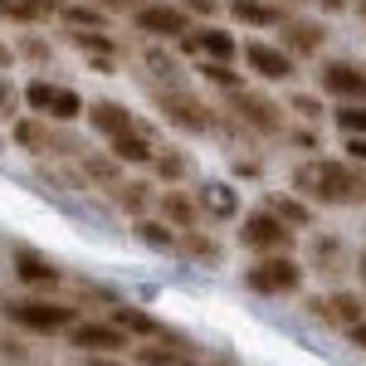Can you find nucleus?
Here are the masks:
<instances>
[{
	"label": "nucleus",
	"instance_id": "nucleus-1",
	"mask_svg": "<svg viewBox=\"0 0 366 366\" xmlns=\"http://www.w3.org/2000/svg\"><path fill=\"white\" fill-rule=\"evenodd\" d=\"M293 186H298L303 196L322 200V205H342V200L366 196L362 176H357V171H347L342 162H303V167L293 171Z\"/></svg>",
	"mask_w": 366,
	"mask_h": 366
},
{
	"label": "nucleus",
	"instance_id": "nucleus-2",
	"mask_svg": "<svg viewBox=\"0 0 366 366\" xmlns=\"http://www.w3.org/2000/svg\"><path fill=\"white\" fill-rule=\"evenodd\" d=\"M5 317L29 327V332H59V327L74 322V308L69 303H49V298H10L5 303Z\"/></svg>",
	"mask_w": 366,
	"mask_h": 366
},
{
	"label": "nucleus",
	"instance_id": "nucleus-3",
	"mask_svg": "<svg viewBox=\"0 0 366 366\" xmlns=\"http://www.w3.org/2000/svg\"><path fill=\"white\" fill-rule=\"evenodd\" d=\"M288 239H293V229H288V220H279L274 210L244 215V225H239V244H244V249H259V254L288 249Z\"/></svg>",
	"mask_w": 366,
	"mask_h": 366
},
{
	"label": "nucleus",
	"instance_id": "nucleus-4",
	"mask_svg": "<svg viewBox=\"0 0 366 366\" xmlns=\"http://www.w3.org/2000/svg\"><path fill=\"white\" fill-rule=\"evenodd\" d=\"M244 283H249L254 293H293V288L303 283V269H298L288 254H279V259H264V264H254L249 274H244Z\"/></svg>",
	"mask_w": 366,
	"mask_h": 366
},
{
	"label": "nucleus",
	"instance_id": "nucleus-5",
	"mask_svg": "<svg viewBox=\"0 0 366 366\" xmlns=\"http://www.w3.org/2000/svg\"><path fill=\"white\" fill-rule=\"evenodd\" d=\"M25 103L34 108V113H44V117H59V122H74V117L84 113L79 93H69V88H54V84H44V79H34V84L25 88Z\"/></svg>",
	"mask_w": 366,
	"mask_h": 366
},
{
	"label": "nucleus",
	"instance_id": "nucleus-6",
	"mask_svg": "<svg viewBox=\"0 0 366 366\" xmlns=\"http://www.w3.org/2000/svg\"><path fill=\"white\" fill-rule=\"evenodd\" d=\"M137 29L142 34H162V39H181L191 29V20H186L181 5H147V10H137Z\"/></svg>",
	"mask_w": 366,
	"mask_h": 366
},
{
	"label": "nucleus",
	"instance_id": "nucleus-7",
	"mask_svg": "<svg viewBox=\"0 0 366 366\" xmlns=\"http://www.w3.org/2000/svg\"><path fill=\"white\" fill-rule=\"evenodd\" d=\"M162 113H167L176 127H186V132H205V127H215L210 108L196 103L191 93H167V98H162Z\"/></svg>",
	"mask_w": 366,
	"mask_h": 366
},
{
	"label": "nucleus",
	"instance_id": "nucleus-8",
	"mask_svg": "<svg viewBox=\"0 0 366 366\" xmlns=\"http://www.w3.org/2000/svg\"><path fill=\"white\" fill-rule=\"evenodd\" d=\"M317 79H322L327 93H337V98H366V74L357 69V64H342V59L337 64H322Z\"/></svg>",
	"mask_w": 366,
	"mask_h": 366
},
{
	"label": "nucleus",
	"instance_id": "nucleus-9",
	"mask_svg": "<svg viewBox=\"0 0 366 366\" xmlns=\"http://www.w3.org/2000/svg\"><path fill=\"white\" fill-rule=\"evenodd\" d=\"M74 327V322H69ZM74 347H84V352H117V347H127V332L122 327H103V322H79L74 327Z\"/></svg>",
	"mask_w": 366,
	"mask_h": 366
},
{
	"label": "nucleus",
	"instance_id": "nucleus-10",
	"mask_svg": "<svg viewBox=\"0 0 366 366\" xmlns=\"http://www.w3.org/2000/svg\"><path fill=\"white\" fill-rule=\"evenodd\" d=\"M254 74H264V79H288L293 74V54H283V49H269V44H249L244 49Z\"/></svg>",
	"mask_w": 366,
	"mask_h": 366
},
{
	"label": "nucleus",
	"instance_id": "nucleus-11",
	"mask_svg": "<svg viewBox=\"0 0 366 366\" xmlns=\"http://www.w3.org/2000/svg\"><path fill=\"white\" fill-rule=\"evenodd\" d=\"M181 44L196 49V54H210V59H229L234 54V39H229L225 29H186Z\"/></svg>",
	"mask_w": 366,
	"mask_h": 366
},
{
	"label": "nucleus",
	"instance_id": "nucleus-12",
	"mask_svg": "<svg viewBox=\"0 0 366 366\" xmlns=\"http://www.w3.org/2000/svg\"><path fill=\"white\" fill-rule=\"evenodd\" d=\"M88 122H93L103 137H117V132L132 127V113H127L122 103H93V108H88Z\"/></svg>",
	"mask_w": 366,
	"mask_h": 366
},
{
	"label": "nucleus",
	"instance_id": "nucleus-13",
	"mask_svg": "<svg viewBox=\"0 0 366 366\" xmlns=\"http://www.w3.org/2000/svg\"><path fill=\"white\" fill-rule=\"evenodd\" d=\"M283 34H288V49H293V54H312V49H322V39H327V29L308 25V20H293Z\"/></svg>",
	"mask_w": 366,
	"mask_h": 366
},
{
	"label": "nucleus",
	"instance_id": "nucleus-14",
	"mask_svg": "<svg viewBox=\"0 0 366 366\" xmlns=\"http://www.w3.org/2000/svg\"><path fill=\"white\" fill-rule=\"evenodd\" d=\"M308 308L317 312V317H337V322H347V327H352V322H362V303H357L352 293H337L332 303H322V298H317V303H308Z\"/></svg>",
	"mask_w": 366,
	"mask_h": 366
},
{
	"label": "nucleus",
	"instance_id": "nucleus-15",
	"mask_svg": "<svg viewBox=\"0 0 366 366\" xmlns=\"http://www.w3.org/2000/svg\"><path fill=\"white\" fill-rule=\"evenodd\" d=\"M113 157H117V162H152V142L127 127V132H117V137H113Z\"/></svg>",
	"mask_w": 366,
	"mask_h": 366
},
{
	"label": "nucleus",
	"instance_id": "nucleus-16",
	"mask_svg": "<svg viewBox=\"0 0 366 366\" xmlns=\"http://www.w3.org/2000/svg\"><path fill=\"white\" fill-rule=\"evenodd\" d=\"M239 108H244V117H249L259 132H279V108L274 103H264V98H254V93H239Z\"/></svg>",
	"mask_w": 366,
	"mask_h": 366
},
{
	"label": "nucleus",
	"instance_id": "nucleus-17",
	"mask_svg": "<svg viewBox=\"0 0 366 366\" xmlns=\"http://www.w3.org/2000/svg\"><path fill=\"white\" fill-rule=\"evenodd\" d=\"M54 10V0H0V15H15V20H49Z\"/></svg>",
	"mask_w": 366,
	"mask_h": 366
},
{
	"label": "nucleus",
	"instance_id": "nucleus-18",
	"mask_svg": "<svg viewBox=\"0 0 366 366\" xmlns=\"http://www.w3.org/2000/svg\"><path fill=\"white\" fill-rule=\"evenodd\" d=\"M234 15H239L244 25H283V10L264 5V0H234Z\"/></svg>",
	"mask_w": 366,
	"mask_h": 366
},
{
	"label": "nucleus",
	"instance_id": "nucleus-19",
	"mask_svg": "<svg viewBox=\"0 0 366 366\" xmlns=\"http://www.w3.org/2000/svg\"><path fill=\"white\" fill-rule=\"evenodd\" d=\"M25 283H54L59 269L49 264V259H39V254H20V269H15Z\"/></svg>",
	"mask_w": 366,
	"mask_h": 366
},
{
	"label": "nucleus",
	"instance_id": "nucleus-20",
	"mask_svg": "<svg viewBox=\"0 0 366 366\" xmlns=\"http://www.w3.org/2000/svg\"><path fill=\"white\" fill-rule=\"evenodd\" d=\"M117 327H122V332H142V337H157V332H162V327L137 308H117Z\"/></svg>",
	"mask_w": 366,
	"mask_h": 366
},
{
	"label": "nucleus",
	"instance_id": "nucleus-21",
	"mask_svg": "<svg viewBox=\"0 0 366 366\" xmlns=\"http://www.w3.org/2000/svg\"><path fill=\"white\" fill-rule=\"evenodd\" d=\"M200 74H205L210 84H220V88H239V74L229 69L225 59H205V54H200Z\"/></svg>",
	"mask_w": 366,
	"mask_h": 366
},
{
	"label": "nucleus",
	"instance_id": "nucleus-22",
	"mask_svg": "<svg viewBox=\"0 0 366 366\" xmlns=\"http://www.w3.org/2000/svg\"><path fill=\"white\" fill-rule=\"evenodd\" d=\"M162 210H167V215H171V220H176L181 229H191V225H196V205H191L186 196H176V191H167V200H162Z\"/></svg>",
	"mask_w": 366,
	"mask_h": 366
},
{
	"label": "nucleus",
	"instance_id": "nucleus-23",
	"mask_svg": "<svg viewBox=\"0 0 366 366\" xmlns=\"http://www.w3.org/2000/svg\"><path fill=\"white\" fill-rule=\"evenodd\" d=\"M205 205H210V215H234V196H229L225 181H210L205 186Z\"/></svg>",
	"mask_w": 366,
	"mask_h": 366
},
{
	"label": "nucleus",
	"instance_id": "nucleus-24",
	"mask_svg": "<svg viewBox=\"0 0 366 366\" xmlns=\"http://www.w3.org/2000/svg\"><path fill=\"white\" fill-rule=\"evenodd\" d=\"M15 142L29 147V152H44V147H49V137H44V127H39V122H20V127H15Z\"/></svg>",
	"mask_w": 366,
	"mask_h": 366
},
{
	"label": "nucleus",
	"instance_id": "nucleus-25",
	"mask_svg": "<svg viewBox=\"0 0 366 366\" xmlns=\"http://www.w3.org/2000/svg\"><path fill=\"white\" fill-rule=\"evenodd\" d=\"M137 234L147 239V244H152V249H171V244H176V234H171L167 225H152V220H142Z\"/></svg>",
	"mask_w": 366,
	"mask_h": 366
},
{
	"label": "nucleus",
	"instance_id": "nucleus-26",
	"mask_svg": "<svg viewBox=\"0 0 366 366\" xmlns=\"http://www.w3.org/2000/svg\"><path fill=\"white\" fill-rule=\"evenodd\" d=\"M69 39H74L84 54H88V49H93V54H113V39H108V34H88V29H74Z\"/></svg>",
	"mask_w": 366,
	"mask_h": 366
},
{
	"label": "nucleus",
	"instance_id": "nucleus-27",
	"mask_svg": "<svg viewBox=\"0 0 366 366\" xmlns=\"http://www.w3.org/2000/svg\"><path fill=\"white\" fill-rule=\"evenodd\" d=\"M137 362H191V352L186 347H142Z\"/></svg>",
	"mask_w": 366,
	"mask_h": 366
},
{
	"label": "nucleus",
	"instance_id": "nucleus-28",
	"mask_svg": "<svg viewBox=\"0 0 366 366\" xmlns=\"http://www.w3.org/2000/svg\"><path fill=\"white\" fill-rule=\"evenodd\" d=\"M113 196H117L122 210H132V215H137L142 205H147V186H113Z\"/></svg>",
	"mask_w": 366,
	"mask_h": 366
},
{
	"label": "nucleus",
	"instance_id": "nucleus-29",
	"mask_svg": "<svg viewBox=\"0 0 366 366\" xmlns=\"http://www.w3.org/2000/svg\"><path fill=\"white\" fill-rule=\"evenodd\" d=\"M147 69H152L157 79H176V59L162 54V49H147Z\"/></svg>",
	"mask_w": 366,
	"mask_h": 366
},
{
	"label": "nucleus",
	"instance_id": "nucleus-30",
	"mask_svg": "<svg viewBox=\"0 0 366 366\" xmlns=\"http://www.w3.org/2000/svg\"><path fill=\"white\" fill-rule=\"evenodd\" d=\"M274 215L288 220V225H308V210H303L298 200H274Z\"/></svg>",
	"mask_w": 366,
	"mask_h": 366
},
{
	"label": "nucleus",
	"instance_id": "nucleus-31",
	"mask_svg": "<svg viewBox=\"0 0 366 366\" xmlns=\"http://www.w3.org/2000/svg\"><path fill=\"white\" fill-rule=\"evenodd\" d=\"M157 171H162V176H167V181H181V176H186V171H191V162H186V157H176V152H171V157H162V162H157Z\"/></svg>",
	"mask_w": 366,
	"mask_h": 366
},
{
	"label": "nucleus",
	"instance_id": "nucleus-32",
	"mask_svg": "<svg viewBox=\"0 0 366 366\" xmlns=\"http://www.w3.org/2000/svg\"><path fill=\"white\" fill-rule=\"evenodd\" d=\"M337 122L347 127V132H366V108L352 103V108H342V113H337Z\"/></svg>",
	"mask_w": 366,
	"mask_h": 366
},
{
	"label": "nucleus",
	"instance_id": "nucleus-33",
	"mask_svg": "<svg viewBox=\"0 0 366 366\" xmlns=\"http://www.w3.org/2000/svg\"><path fill=\"white\" fill-rule=\"evenodd\" d=\"M64 20H69V25H103V15H98V10H84V5H69Z\"/></svg>",
	"mask_w": 366,
	"mask_h": 366
},
{
	"label": "nucleus",
	"instance_id": "nucleus-34",
	"mask_svg": "<svg viewBox=\"0 0 366 366\" xmlns=\"http://www.w3.org/2000/svg\"><path fill=\"white\" fill-rule=\"evenodd\" d=\"M191 254H196V259H205V264H220V249H215L210 239H191Z\"/></svg>",
	"mask_w": 366,
	"mask_h": 366
},
{
	"label": "nucleus",
	"instance_id": "nucleus-35",
	"mask_svg": "<svg viewBox=\"0 0 366 366\" xmlns=\"http://www.w3.org/2000/svg\"><path fill=\"white\" fill-rule=\"evenodd\" d=\"M357 162H366V132H352V147H347Z\"/></svg>",
	"mask_w": 366,
	"mask_h": 366
},
{
	"label": "nucleus",
	"instance_id": "nucleus-36",
	"mask_svg": "<svg viewBox=\"0 0 366 366\" xmlns=\"http://www.w3.org/2000/svg\"><path fill=\"white\" fill-rule=\"evenodd\" d=\"M10 103H15V93H10V84H5V79H0V117L10 113Z\"/></svg>",
	"mask_w": 366,
	"mask_h": 366
},
{
	"label": "nucleus",
	"instance_id": "nucleus-37",
	"mask_svg": "<svg viewBox=\"0 0 366 366\" xmlns=\"http://www.w3.org/2000/svg\"><path fill=\"white\" fill-rule=\"evenodd\" d=\"M347 332H352V342H357V347H366V322H352Z\"/></svg>",
	"mask_w": 366,
	"mask_h": 366
},
{
	"label": "nucleus",
	"instance_id": "nucleus-38",
	"mask_svg": "<svg viewBox=\"0 0 366 366\" xmlns=\"http://www.w3.org/2000/svg\"><path fill=\"white\" fill-rule=\"evenodd\" d=\"M103 5H113V10H127V5H137V0H103Z\"/></svg>",
	"mask_w": 366,
	"mask_h": 366
},
{
	"label": "nucleus",
	"instance_id": "nucleus-39",
	"mask_svg": "<svg viewBox=\"0 0 366 366\" xmlns=\"http://www.w3.org/2000/svg\"><path fill=\"white\" fill-rule=\"evenodd\" d=\"M5 64H10V49H5V44H0V69H5Z\"/></svg>",
	"mask_w": 366,
	"mask_h": 366
},
{
	"label": "nucleus",
	"instance_id": "nucleus-40",
	"mask_svg": "<svg viewBox=\"0 0 366 366\" xmlns=\"http://www.w3.org/2000/svg\"><path fill=\"white\" fill-rule=\"evenodd\" d=\"M362 279H366V254H362Z\"/></svg>",
	"mask_w": 366,
	"mask_h": 366
},
{
	"label": "nucleus",
	"instance_id": "nucleus-41",
	"mask_svg": "<svg viewBox=\"0 0 366 366\" xmlns=\"http://www.w3.org/2000/svg\"><path fill=\"white\" fill-rule=\"evenodd\" d=\"M327 5H332V10H337V5H342V0H327Z\"/></svg>",
	"mask_w": 366,
	"mask_h": 366
},
{
	"label": "nucleus",
	"instance_id": "nucleus-42",
	"mask_svg": "<svg viewBox=\"0 0 366 366\" xmlns=\"http://www.w3.org/2000/svg\"><path fill=\"white\" fill-rule=\"evenodd\" d=\"M362 15H366V0H362Z\"/></svg>",
	"mask_w": 366,
	"mask_h": 366
}]
</instances>
